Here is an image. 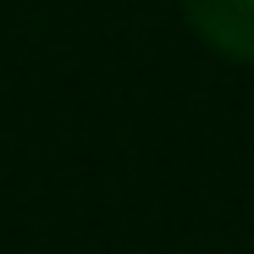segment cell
Listing matches in <instances>:
<instances>
[{"label":"cell","mask_w":254,"mask_h":254,"mask_svg":"<svg viewBox=\"0 0 254 254\" xmlns=\"http://www.w3.org/2000/svg\"><path fill=\"white\" fill-rule=\"evenodd\" d=\"M188 28L227 61H254V0H177Z\"/></svg>","instance_id":"obj_1"}]
</instances>
